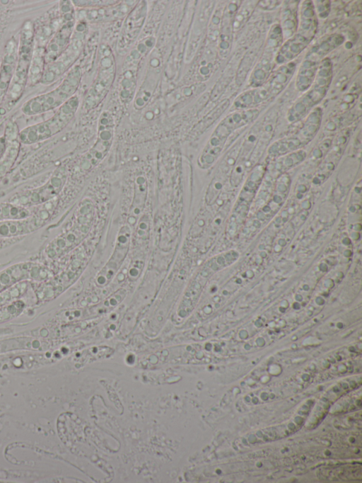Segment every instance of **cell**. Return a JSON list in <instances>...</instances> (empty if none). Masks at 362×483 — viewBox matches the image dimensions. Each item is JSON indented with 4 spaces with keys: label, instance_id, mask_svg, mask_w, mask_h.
Instances as JSON below:
<instances>
[{
    "label": "cell",
    "instance_id": "cell-1",
    "mask_svg": "<svg viewBox=\"0 0 362 483\" xmlns=\"http://www.w3.org/2000/svg\"><path fill=\"white\" fill-rule=\"evenodd\" d=\"M81 76V67L79 65L72 67L55 89L27 101L21 107L22 113L25 115L32 116L59 108L76 95Z\"/></svg>",
    "mask_w": 362,
    "mask_h": 483
},
{
    "label": "cell",
    "instance_id": "cell-2",
    "mask_svg": "<svg viewBox=\"0 0 362 483\" xmlns=\"http://www.w3.org/2000/svg\"><path fill=\"white\" fill-rule=\"evenodd\" d=\"M79 106V98L74 95L49 118L28 126L19 131L21 144L30 145L47 140L62 131L75 116Z\"/></svg>",
    "mask_w": 362,
    "mask_h": 483
},
{
    "label": "cell",
    "instance_id": "cell-3",
    "mask_svg": "<svg viewBox=\"0 0 362 483\" xmlns=\"http://www.w3.org/2000/svg\"><path fill=\"white\" fill-rule=\"evenodd\" d=\"M33 50V25L30 21H27L24 23L20 33L16 69L4 99L7 107H12L22 96L28 83Z\"/></svg>",
    "mask_w": 362,
    "mask_h": 483
},
{
    "label": "cell",
    "instance_id": "cell-4",
    "mask_svg": "<svg viewBox=\"0 0 362 483\" xmlns=\"http://www.w3.org/2000/svg\"><path fill=\"white\" fill-rule=\"evenodd\" d=\"M65 167L57 169L41 186L18 191L8 200L9 202L27 208L36 207L56 199L62 191L67 177Z\"/></svg>",
    "mask_w": 362,
    "mask_h": 483
},
{
    "label": "cell",
    "instance_id": "cell-5",
    "mask_svg": "<svg viewBox=\"0 0 362 483\" xmlns=\"http://www.w3.org/2000/svg\"><path fill=\"white\" fill-rule=\"evenodd\" d=\"M99 57L98 74L85 98L84 107L87 110L94 108L104 99L115 77L116 63L111 48L103 45Z\"/></svg>",
    "mask_w": 362,
    "mask_h": 483
},
{
    "label": "cell",
    "instance_id": "cell-6",
    "mask_svg": "<svg viewBox=\"0 0 362 483\" xmlns=\"http://www.w3.org/2000/svg\"><path fill=\"white\" fill-rule=\"evenodd\" d=\"M147 12L146 1H138L127 14L117 44L119 52L126 51L134 43L142 28Z\"/></svg>",
    "mask_w": 362,
    "mask_h": 483
},
{
    "label": "cell",
    "instance_id": "cell-7",
    "mask_svg": "<svg viewBox=\"0 0 362 483\" xmlns=\"http://www.w3.org/2000/svg\"><path fill=\"white\" fill-rule=\"evenodd\" d=\"M75 28V18L71 16L57 30L45 48V66L56 60L68 47Z\"/></svg>",
    "mask_w": 362,
    "mask_h": 483
},
{
    "label": "cell",
    "instance_id": "cell-8",
    "mask_svg": "<svg viewBox=\"0 0 362 483\" xmlns=\"http://www.w3.org/2000/svg\"><path fill=\"white\" fill-rule=\"evenodd\" d=\"M78 40L70 42L65 51L54 62L47 64L40 80L42 84H49L58 79L72 64L78 54Z\"/></svg>",
    "mask_w": 362,
    "mask_h": 483
},
{
    "label": "cell",
    "instance_id": "cell-9",
    "mask_svg": "<svg viewBox=\"0 0 362 483\" xmlns=\"http://www.w3.org/2000/svg\"><path fill=\"white\" fill-rule=\"evenodd\" d=\"M114 120L108 112H103L99 120L98 140L88 157L92 164L101 161L108 152L113 137Z\"/></svg>",
    "mask_w": 362,
    "mask_h": 483
},
{
    "label": "cell",
    "instance_id": "cell-10",
    "mask_svg": "<svg viewBox=\"0 0 362 483\" xmlns=\"http://www.w3.org/2000/svg\"><path fill=\"white\" fill-rule=\"evenodd\" d=\"M18 133L16 123H7L4 134L6 139V147L0 158V182L9 173L18 157L21 144L18 140Z\"/></svg>",
    "mask_w": 362,
    "mask_h": 483
},
{
    "label": "cell",
    "instance_id": "cell-11",
    "mask_svg": "<svg viewBox=\"0 0 362 483\" xmlns=\"http://www.w3.org/2000/svg\"><path fill=\"white\" fill-rule=\"evenodd\" d=\"M45 223L35 213L25 219L0 222V239L19 237L34 232Z\"/></svg>",
    "mask_w": 362,
    "mask_h": 483
},
{
    "label": "cell",
    "instance_id": "cell-12",
    "mask_svg": "<svg viewBox=\"0 0 362 483\" xmlns=\"http://www.w3.org/2000/svg\"><path fill=\"white\" fill-rule=\"evenodd\" d=\"M18 46L14 38L9 40L5 47L0 65V105L4 101L10 86L17 60Z\"/></svg>",
    "mask_w": 362,
    "mask_h": 483
},
{
    "label": "cell",
    "instance_id": "cell-13",
    "mask_svg": "<svg viewBox=\"0 0 362 483\" xmlns=\"http://www.w3.org/2000/svg\"><path fill=\"white\" fill-rule=\"evenodd\" d=\"M316 14L313 2L304 1L300 6L298 30L296 33L309 42L311 41L316 33L317 25Z\"/></svg>",
    "mask_w": 362,
    "mask_h": 483
},
{
    "label": "cell",
    "instance_id": "cell-14",
    "mask_svg": "<svg viewBox=\"0 0 362 483\" xmlns=\"http://www.w3.org/2000/svg\"><path fill=\"white\" fill-rule=\"evenodd\" d=\"M286 4L281 11V25L280 26L283 39L288 40L294 35L297 29V7L296 4Z\"/></svg>",
    "mask_w": 362,
    "mask_h": 483
},
{
    "label": "cell",
    "instance_id": "cell-15",
    "mask_svg": "<svg viewBox=\"0 0 362 483\" xmlns=\"http://www.w3.org/2000/svg\"><path fill=\"white\" fill-rule=\"evenodd\" d=\"M309 41L296 33L288 39L279 50L278 57L284 62L290 61L306 47Z\"/></svg>",
    "mask_w": 362,
    "mask_h": 483
},
{
    "label": "cell",
    "instance_id": "cell-16",
    "mask_svg": "<svg viewBox=\"0 0 362 483\" xmlns=\"http://www.w3.org/2000/svg\"><path fill=\"white\" fill-rule=\"evenodd\" d=\"M45 67V48L34 49L28 77L29 85L32 86L40 82Z\"/></svg>",
    "mask_w": 362,
    "mask_h": 483
},
{
    "label": "cell",
    "instance_id": "cell-17",
    "mask_svg": "<svg viewBox=\"0 0 362 483\" xmlns=\"http://www.w3.org/2000/svg\"><path fill=\"white\" fill-rule=\"evenodd\" d=\"M317 70L315 60H305L298 71L296 79V86L299 91H305L313 83Z\"/></svg>",
    "mask_w": 362,
    "mask_h": 483
},
{
    "label": "cell",
    "instance_id": "cell-18",
    "mask_svg": "<svg viewBox=\"0 0 362 483\" xmlns=\"http://www.w3.org/2000/svg\"><path fill=\"white\" fill-rule=\"evenodd\" d=\"M42 346L40 341L33 340L30 339H8L0 341V353L10 350L20 349V348H33L37 349Z\"/></svg>",
    "mask_w": 362,
    "mask_h": 483
},
{
    "label": "cell",
    "instance_id": "cell-19",
    "mask_svg": "<svg viewBox=\"0 0 362 483\" xmlns=\"http://www.w3.org/2000/svg\"><path fill=\"white\" fill-rule=\"evenodd\" d=\"M147 185L143 176H139L135 182L134 195L132 205L131 212L134 214L139 213L144 205L146 195Z\"/></svg>",
    "mask_w": 362,
    "mask_h": 483
},
{
    "label": "cell",
    "instance_id": "cell-20",
    "mask_svg": "<svg viewBox=\"0 0 362 483\" xmlns=\"http://www.w3.org/2000/svg\"><path fill=\"white\" fill-rule=\"evenodd\" d=\"M250 3L251 2L250 1L247 2V4L243 5L238 8L236 13H234L232 21L233 31L237 32L247 21V19L250 18L254 9V4Z\"/></svg>",
    "mask_w": 362,
    "mask_h": 483
},
{
    "label": "cell",
    "instance_id": "cell-21",
    "mask_svg": "<svg viewBox=\"0 0 362 483\" xmlns=\"http://www.w3.org/2000/svg\"><path fill=\"white\" fill-rule=\"evenodd\" d=\"M119 2V1L112 0L71 1V4L74 8L90 10L112 7L118 4Z\"/></svg>",
    "mask_w": 362,
    "mask_h": 483
},
{
    "label": "cell",
    "instance_id": "cell-22",
    "mask_svg": "<svg viewBox=\"0 0 362 483\" xmlns=\"http://www.w3.org/2000/svg\"><path fill=\"white\" fill-rule=\"evenodd\" d=\"M11 316L12 315L8 311L6 307H5L4 309H0V322L5 321L9 319Z\"/></svg>",
    "mask_w": 362,
    "mask_h": 483
},
{
    "label": "cell",
    "instance_id": "cell-23",
    "mask_svg": "<svg viewBox=\"0 0 362 483\" xmlns=\"http://www.w3.org/2000/svg\"><path fill=\"white\" fill-rule=\"evenodd\" d=\"M6 147V139L4 135L0 137V158L4 154Z\"/></svg>",
    "mask_w": 362,
    "mask_h": 483
}]
</instances>
